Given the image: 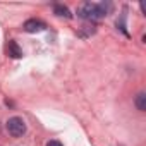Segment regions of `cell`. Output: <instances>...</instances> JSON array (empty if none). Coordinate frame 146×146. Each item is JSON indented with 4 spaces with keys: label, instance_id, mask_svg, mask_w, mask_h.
<instances>
[{
    "label": "cell",
    "instance_id": "cell-7",
    "mask_svg": "<svg viewBox=\"0 0 146 146\" xmlns=\"http://www.w3.org/2000/svg\"><path fill=\"white\" fill-rule=\"evenodd\" d=\"M46 146H64V144H62L60 141H55V139H53V141H48Z\"/></svg>",
    "mask_w": 146,
    "mask_h": 146
},
{
    "label": "cell",
    "instance_id": "cell-3",
    "mask_svg": "<svg viewBox=\"0 0 146 146\" xmlns=\"http://www.w3.org/2000/svg\"><path fill=\"white\" fill-rule=\"evenodd\" d=\"M45 29H46V24L40 19H28L24 23V31H28V33H40Z\"/></svg>",
    "mask_w": 146,
    "mask_h": 146
},
{
    "label": "cell",
    "instance_id": "cell-6",
    "mask_svg": "<svg viewBox=\"0 0 146 146\" xmlns=\"http://www.w3.org/2000/svg\"><path fill=\"white\" fill-rule=\"evenodd\" d=\"M136 107H137V110H141V112L146 110V95H144V93H139V95L136 96Z\"/></svg>",
    "mask_w": 146,
    "mask_h": 146
},
{
    "label": "cell",
    "instance_id": "cell-5",
    "mask_svg": "<svg viewBox=\"0 0 146 146\" xmlns=\"http://www.w3.org/2000/svg\"><path fill=\"white\" fill-rule=\"evenodd\" d=\"M53 12H55L57 16H60V17H67V19L72 16L70 11H69L65 5H62V4H55V5H53Z\"/></svg>",
    "mask_w": 146,
    "mask_h": 146
},
{
    "label": "cell",
    "instance_id": "cell-4",
    "mask_svg": "<svg viewBox=\"0 0 146 146\" xmlns=\"http://www.w3.org/2000/svg\"><path fill=\"white\" fill-rule=\"evenodd\" d=\"M7 53H9L12 58H21V57H23V50L19 48V45H17L14 40L9 41V45H7Z\"/></svg>",
    "mask_w": 146,
    "mask_h": 146
},
{
    "label": "cell",
    "instance_id": "cell-1",
    "mask_svg": "<svg viewBox=\"0 0 146 146\" xmlns=\"http://www.w3.org/2000/svg\"><path fill=\"white\" fill-rule=\"evenodd\" d=\"M78 16H79L81 19H84V21H90V23H95V21H98V19L103 17L100 5H98V4H91V2L83 4V5L78 9Z\"/></svg>",
    "mask_w": 146,
    "mask_h": 146
},
{
    "label": "cell",
    "instance_id": "cell-2",
    "mask_svg": "<svg viewBox=\"0 0 146 146\" xmlns=\"http://www.w3.org/2000/svg\"><path fill=\"white\" fill-rule=\"evenodd\" d=\"M7 131L14 137H21L26 134V122L21 117H11L7 120Z\"/></svg>",
    "mask_w": 146,
    "mask_h": 146
}]
</instances>
